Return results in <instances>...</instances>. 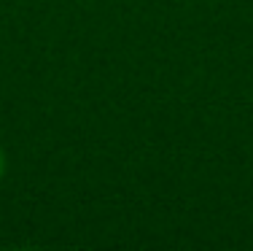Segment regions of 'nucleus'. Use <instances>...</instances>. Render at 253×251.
I'll list each match as a JSON object with an SVG mask.
<instances>
[{"mask_svg":"<svg viewBox=\"0 0 253 251\" xmlns=\"http://www.w3.org/2000/svg\"><path fill=\"white\" fill-rule=\"evenodd\" d=\"M5 167H8V159H5V151H3V146H0V178L5 176Z\"/></svg>","mask_w":253,"mask_h":251,"instance_id":"obj_1","label":"nucleus"}]
</instances>
